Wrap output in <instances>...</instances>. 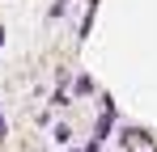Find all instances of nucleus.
<instances>
[{
  "label": "nucleus",
  "instance_id": "obj_1",
  "mask_svg": "<svg viewBox=\"0 0 157 152\" xmlns=\"http://www.w3.org/2000/svg\"><path fill=\"white\" fill-rule=\"evenodd\" d=\"M0 139H4V123H0Z\"/></svg>",
  "mask_w": 157,
  "mask_h": 152
},
{
  "label": "nucleus",
  "instance_id": "obj_2",
  "mask_svg": "<svg viewBox=\"0 0 157 152\" xmlns=\"http://www.w3.org/2000/svg\"><path fill=\"white\" fill-rule=\"evenodd\" d=\"M0 38H4V30H0Z\"/></svg>",
  "mask_w": 157,
  "mask_h": 152
},
{
  "label": "nucleus",
  "instance_id": "obj_3",
  "mask_svg": "<svg viewBox=\"0 0 157 152\" xmlns=\"http://www.w3.org/2000/svg\"><path fill=\"white\" fill-rule=\"evenodd\" d=\"M72 152H77V148H72Z\"/></svg>",
  "mask_w": 157,
  "mask_h": 152
}]
</instances>
